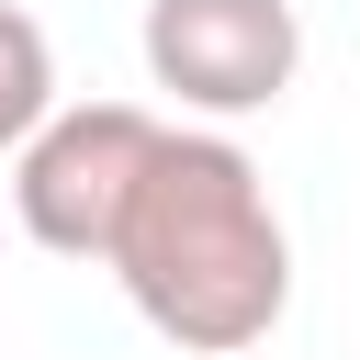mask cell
Segmentation results:
<instances>
[{
    "mask_svg": "<svg viewBox=\"0 0 360 360\" xmlns=\"http://www.w3.org/2000/svg\"><path fill=\"white\" fill-rule=\"evenodd\" d=\"M56 112H68V101H56V45H45L34 11L0 0V158H22Z\"/></svg>",
    "mask_w": 360,
    "mask_h": 360,
    "instance_id": "obj_4",
    "label": "cell"
},
{
    "mask_svg": "<svg viewBox=\"0 0 360 360\" xmlns=\"http://www.w3.org/2000/svg\"><path fill=\"white\" fill-rule=\"evenodd\" d=\"M112 281L191 360L259 349L292 315V236H281L259 158L214 124H169V146H158V169L112 236Z\"/></svg>",
    "mask_w": 360,
    "mask_h": 360,
    "instance_id": "obj_1",
    "label": "cell"
},
{
    "mask_svg": "<svg viewBox=\"0 0 360 360\" xmlns=\"http://www.w3.org/2000/svg\"><path fill=\"white\" fill-rule=\"evenodd\" d=\"M135 45H146V79H158L180 112H202L214 135H225L236 112H270V101L292 90V68H304L292 0H146Z\"/></svg>",
    "mask_w": 360,
    "mask_h": 360,
    "instance_id": "obj_3",
    "label": "cell"
},
{
    "mask_svg": "<svg viewBox=\"0 0 360 360\" xmlns=\"http://www.w3.org/2000/svg\"><path fill=\"white\" fill-rule=\"evenodd\" d=\"M169 124L146 101H68L22 158H11V225L45 248V259H101L112 270V236L158 169Z\"/></svg>",
    "mask_w": 360,
    "mask_h": 360,
    "instance_id": "obj_2",
    "label": "cell"
}]
</instances>
